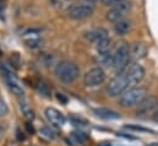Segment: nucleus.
<instances>
[{"instance_id": "nucleus-1", "label": "nucleus", "mask_w": 158, "mask_h": 146, "mask_svg": "<svg viewBox=\"0 0 158 146\" xmlns=\"http://www.w3.org/2000/svg\"><path fill=\"white\" fill-rule=\"evenodd\" d=\"M55 76L65 82V84H73L75 82L80 76V68L75 62L71 60H61L55 67Z\"/></svg>"}, {"instance_id": "nucleus-2", "label": "nucleus", "mask_w": 158, "mask_h": 146, "mask_svg": "<svg viewBox=\"0 0 158 146\" xmlns=\"http://www.w3.org/2000/svg\"><path fill=\"white\" fill-rule=\"evenodd\" d=\"M146 88L143 87H130L127 88L125 92H123L120 95L119 98V105L121 107L129 108V107H135L137 106L145 97H146Z\"/></svg>"}, {"instance_id": "nucleus-3", "label": "nucleus", "mask_w": 158, "mask_h": 146, "mask_svg": "<svg viewBox=\"0 0 158 146\" xmlns=\"http://www.w3.org/2000/svg\"><path fill=\"white\" fill-rule=\"evenodd\" d=\"M130 57H131V52H130L129 45L126 43H120L118 47H117L114 54H113V64H112V68L117 73L124 71L129 67Z\"/></svg>"}, {"instance_id": "nucleus-4", "label": "nucleus", "mask_w": 158, "mask_h": 146, "mask_svg": "<svg viewBox=\"0 0 158 146\" xmlns=\"http://www.w3.org/2000/svg\"><path fill=\"white\" fill-rule=\"evenodd\" d=\"M130 82L127 80V76L125 71L118 73L115 77H113L110 80V82L107 85V95L110 97H117L119 95H121L123 92H125L127 88H130Z\"/></svg>"}, {"instance_id": "nucleus-5", "label": "nucleus", "mask_w": 158, "mask_h": 146, "mask_svg": "<svg viewBox=\"0 0 158 146\" xmlns=\"http://www.w3.org/2000/svg\"><path fill=\"white\" fill-rule=\"evenodd\" d=\"M94 12V6L92 5V2H79V4H73L69 9H68V16L71 20H86L88 17H91Z\"/></svg>"}, {"instance_id": "nucleus-6", "label": "nucleus", "mask_w": 158, "mask_h": 146, "mask_svg": "<svg viewBox=\"0 0 158 146\" xmlns=\"http://www.w3.org/2000/svg\"><path fill=\"white\" fill-rule=\"evenodd\" d=\"M106 81V73L102 68H92L83 76V84L87 87H97Z\"/></svg>"}, {"instance_id": "nucleus-7", "label": "nucleus", "mask_w": 158, "mask_h": 146, "mask_svg": "<svg viewBox=\"0 0 158 146\" xmlns=\"http://www.w3.org/2000/svg\"><path fill=\"white\" fill-rule=\"evenodd\" d=\"M130 10V4L127 1H124V2H120V4H117L114 5V7L109 9L108 12L106 14V17L109 22H118L119 20L124 19L125 17V14Z\"/></svg>"}, {"instance_id": "nucleus-8", "label": "nucleus", "mask_w": 158, "mask_h": 146, "mask_svg": "<svg viewBox=\"0 0 158 146\" xmlns=\"http://www.w3.org/2000/svg\"><path fill=\"white\" fill-rule=\"evenodd\" d=\"M124 71H125L126 76H127V80H129L131 87H134L135 85H137V84L143 79V76H145V69H143V67H142L141 64H139V63L131 64V65L127 67Z\"/></svg>"}, {"instance_id": "nucleus-9", "label": "nucleus", "mask_w": 158, "mask_h": 146, "mask_svg": "<svg viewBox=\"0 0 158 146\" xmlns=\"http://www.w3.org/2000/svg\"><path fill=\"white\" fill-rule=\"evenodd\" d=\"M136 114L142 117L152 113L158 107V101L155 96H146L137 106H136Z\"/></svg>"}, {"instance_id": "nucleus-10", "label": "nucleus", "mask_w": 158, "mask_h": 146, "mask_svg": "<svg viewBox=\"0 0 158 146\" xmlns=\"http://www.w3.org/2000/svg\"><path fill=\"white\" fill-rule=\"evenodd\" d=\"M44 114H45L47 120L53 127H55V128H61L65 124V120H66L65 115L60 110H56V108L48 107V108H45V110H44Z\"/></svg>"}, {"instance_id": "nucleus-11", "label": "nucleus", "mask_w": 158, "mask_h": 146, "mask_svg": "<svg viewBox=\"0 0 158 146\" xmlns=\"http://www.w3.org/2000/svg\"><path fill=\"white\" fill-rule=\"evenodd\" d=\"M4 77H5V81H6L7 86H9V88H10L16 96H23V95H25L23 87H22L21 82L19 81V79H17L14 74H11L10 71H7V70H4Z\"/></svg>"}, {"instance_id": "nucleus-12", "label": "nucleus", "mask_w": 158, "mask_h": 146, "mask_svg": "<svg viewBox=\"0 0 158 146\" xmlns=\"http://www.w3.org/2000/svg\"><path fill=\"white\" fill-rule=\"evenodd\" d=\"M86 38L88 39V41H91V42H94V43H97L98 41H101V39H103V38H107L108 36V32H107V30H104V28H102V27H98V28H93V30H91V31H88L86 35Z\"/></svg>"}, {"instance_id": "nucleus-13", "label": "nucleus", "mask_w": 158, "mask_h": 146, "mask_svg": "<svg viewBox=\"0 0 158 146\" xmlns=\"http://www.w3.org/2000/svg\"><path fill=\"white\" fill-rule=\"evenodd\" d=\"M94 114L102 119H106V120H113V119H119L120 118V114L118 112L113 110H109V108H96L93 110Z\"/></svg>"}, {"instance_id": "nucleus-14", "label": "nucleus", "mask_w": 158, "mask_h": 146, "mask_svg": "<svg viewBox=\"0 0 158 146\" xmlns=\"http://www.w3.org/2000/svg\"><path fill=\"white\" fill-rule=\"evenodd\" d=\"M130 30H131V22L125 20V19H121V20H119L118 22L114 24V31L119 36L126 35Z\"/></svg>"}, {"instance_id": "nucleus-15", "label": "nucleus", "mask_w": 158, "mask_h": 146, "mask_svg": "<svg viewBox=\"0 0 158 146\" xmlns=\"http://www.w3.org/2000/svg\"><path fill=\"white\" fill-rule=\"evenodd\" d=\"M110 47H112V41H110L109 37L103 38V39H101V41H98L96 43V49H97V52L99 54L110 52Z\"/></svg>"}, {"instance_id": "nucleus-16", "label": "nucleus", "mask_w": 158, "mask_h": 146, "mask_svg": "<svg viewBox=\"0 0 158 146\" xmlns=\"http://www.w3.org/2000/svg\"><path fill=\"white\" fill-rule=\"evenodd\" d=\"M146 54V47L145 44L142 43H136L132 48V52H131V55H134L136 59L137 58H142L143 55Z\"/></svg>"}, {"instance_id": "nucleus-17", "label": "nucleus", "mask_w": 158, "mask_h": 146, "mask_svg": "<svg viewBox=\"0 0 158 146\" xmlns=\"http://www.w3.org/2000/svg\"><path fill=\"white\" fill-rule=\"evenodd\" d=\"M98 60H99V64H102V65L112 67V64H113V54H110V52L102 53V54H99Z\"/></svg>"}, {"instance_id": "nucleus-18", "label": "nucleus", "mask_w": 158, "mask_h": 146, "mask_svg": "<svg viewBox=\"0 0 158 146\" xmlns=\"http://www.w3.org/2000/svg\"><path fill=\"white\" fill-rule=\"evenodd\" d=\"M49 1L54 7L58 9H69L74 4L73 0H49Z\"/></svg>"}, {"instance_id": "nucleus-19", "label": "nucleus", "mask_w": 158, "mask_h": 146, "mask_svg": "<svg viewBox=\"0 0 158 146\" xmlns=\"http://www.w3.org/2000/svg\"><path fill=\"white\" fill-rule=\"evenodd\" d=\"M71 136H73V139H74L77 144H85V143L87 141V136H86L83 133H81V131H74V133L71 134Z\"/></svg>"}, {"instance_id": "nucleus-20", "label": "nucleus", "mask_w": 158, "mask_h": 146, "mask_svg": "<svg viewBox=\"0 0 158 146\" xmlns=\"http://www.w3.org/2000/svg\"><path fill=\"white\" fill-rule=\"evenodd\" d=\"M40 134H42L44 138H47V139H54V138H55V133H54L49 127H43V128L40 129Z\"/></svg>"}, {"instance_id": "nucleus-21", "label": "nucleus", "mask_w": 158, "mask_h": 146, "mask_svg": "<svg viewBox=\"0 0 158 146\" xmlns=\"http://www.w3.org/2000/svg\"><path fill=\"white\" fill-rule=\"evenodd\" d=\"M127 129L130 130H136V131H145V133H153V130L151 129H147V128H143V127H140V125H126Z\"/></svg>"}, {"instance_id": "nucleus-22", "label": "nucleus", "mask_w": 158, "mask_h": 146, "mask_svg": "<svg viewBox=\"0 0 158 146\" xmlns=\"http://www.w3.org/2000/svg\"><path fill=\"white\" fill-rule=\"evenodd\" d=\"M104 5L107 6H114L117 4H120V2H124V1H127V0H101Z\"/></svg>"}, {"instance_id": "nucleus-23", "label": "nucleus", "mask_w": 158, "mask_h": 146, "mask_svg": "<svg viewBox=\"0 0 158 146\" xmlns=\"http://www.w3.org/2000/svg\"><path fill=\"white\" fill-rule=\"evenodd\" d=\"M7 112H9L7 105H6L4 101H1V100H0V118H1V117H4Z\"/></svg>"}, {"instance_id": "nucleus-24", "label": "nucleus", "mask_w": 158, "mask_h": 146, "mask_svg": "<svg viewBox=\"0 0 158 146\" xmlns=\"http://www.w3.org/2000/svg\"><path fill=\"white\" fill-rule=\"evenodd\" d=\"M38 90H40V92L44 93L45 96H49V88H48V86L44 82H40V85H38Z\"/></svg>"}, {"instance_id": "nucleus-25", "label": "nucleus", "mask_w": 158, "mask_h": 146, "mask_svg": "<svg viewBox=\"0 0 158 146\" xmlns=\"http://www.w3.org/2000/svg\"><path fill=\"white\" fill-rule=\"evenodd\" d=\"M4 6H5V0H0V15H1V9L4 10Z\"/></svg>"}, {"instance_id": "nucleus-26", "label": "nucleus", "mask_w": 158, "mask_h": 146, "mask_svg": "<svg viewBox=\"0 0 158 146\" xmlns=\"http://www.w3.org/2000/svg\"><path fill=\"white\" fill-rule=\"evenodd\" d=\"M86 1H88V2H96V1H98V0H86Z\"/></svg>"}, {"instance_id": "nucleus-27", "label": "nucleus", "mask_w": 158, "mask_h": 146, "mask_svg": "<svg viewBox=\"0 0 158 146\" xmlns=\"http://www.w3.org/2000/svg\"><path fill=\"white\" fill-rule=\"evenodd\" d=\"M156 118H158V107H157V112H156Z\"/></svg>"}, {"instance_id": "nucleus-28", "label": "nucleus", "mask_w": 158, "mask_h": 146, "mask_svg": "<svg viewBox=\"0 0 158 146\" xmlns=\"http://www.w3.org/2000/svg\"><path fill=\"white\" fill-rule=\"evenodd\" d=\"M0 134H1V128H0Z\"/></svg>"}]
</instances>
